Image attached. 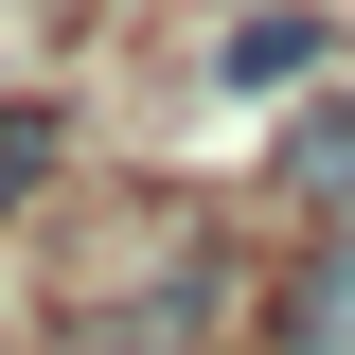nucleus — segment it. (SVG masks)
Listing matches in <instances>:
<instances>
[{"instance_id":"f257e3e1","label":"nucleus","mask_w":355,"mask_h":355,"mask_svg":"<svg viewBox=\"0 0 355 355\" xmlns=\"http://www.w3.org/2000/svg\"><path fill=\"white\" fill-rule=\"evenodd\" d=\"M249 355H355V196L302 231V249H284V284H266Z\"/></svg>"},{"instance_id":"7ed1b4c3","label":"nucleus","mask_w":355,"mask_h":355,"mask_svg":"<svg viewBox=\"0 0 355 355\" xmlns=\"http://www.w3.org/2000/svg\"><path fill=\"white\" fill-rule=\"evenodd\" d=\"M53 178H71V107H53V89H0V231L36 214Z\"/></svg>"},{"instance_id":"f03ea898","label":"nucleus","mask_w":355,"mask_h":355,"mask_svg":"<svg viewBox=\"0 0 355 355\" xmlns=\"http://www.w3.org/2000/svg\"><path fill=\"white\" fill-rule=\"evenodd\" d=\"M320 53H338V18H320V0H249V18L214 36V89H249V107H266V89L320 71Z\"/></svg>"}]
</instances>
